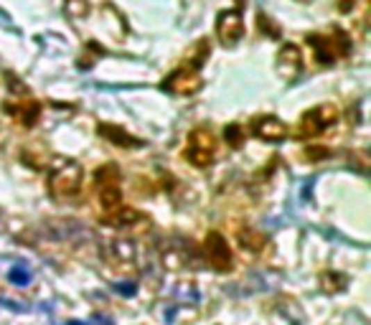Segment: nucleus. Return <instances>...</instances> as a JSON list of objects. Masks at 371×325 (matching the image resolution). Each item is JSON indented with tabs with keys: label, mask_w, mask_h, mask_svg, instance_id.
Returning a JSON list of instances; mask_svg holds the SVG:
<instances>
[{
	"label": "nucleus",
	"mask_w": 371,
	"mask_h": 325,
	"mask_svg": "<svg viewBox=\"0 0 371 325\" xmlns=\"http://www.w3.org/2000/svg\"><path fill=\"white\" fill-rule=\"evenodd\" d=\"M308 46L313 49L315 53V61H318L320 67H328V64H333L336 59H343V56H349L351 53V41L349 36L343 33V31L336 28L333 36H320V33H311V36L305 38Z\"/></svg>",
	"instance_id": "7ed1b4c3"
},
{
	"label": "nucleus",
	"mask_w": 371,
	"mask_h": 325,
	"mask_svg": "<svg viewBox=\"0 0 371 325\" xmlns=\"http://www.w3.org/2000/svg\"><path fill=\"white\" fill-rule=\"evenodd\" d=\"M214 153H216L214 135L208 133V130H204V127H196V130L188 135L183 158L191 162V165H196V168H206V165H211V160H214Z\"/></svg>",
	"instance_id": "39448f33"
},
{
	"label": "nucleus",
	"mask_w": 371,
	"mask_h": 325,
	"mask_svg": "<svg viewBox=\"0 0 371 325\" xmlns=\"http://www.w3.org/2000/svg\"><path fill=\"white\" fill-rule=\"evenodd\" d=\"M3 112L18 122L21 127H33L41 117V104L36 99H21V102H6Z\"/></svg>",
	"instance_id": "9b49d317"
},
{
	"label": "nucleus",
	"mask_w": 371,
	"mask_h": 325,
	"mask_svg": "<svg viewBox=\"0 0 371 325\" xmlns=\"http://www.w3.org/2000/svg\"><path fill=\"white\" fill-rule=\"evenodd\" d=\"M239 244H242V249H247V251H262V247L267 244V239H265V234H260V231L242 229L239 231Z\"/></svg>",
	"instance_id": "ddd939ff"
},
{
	"label": "nucleus",
	"mask_w": 371,
	"mask_h": 325,
	"mask_svg": "<svg viewBox=\"0 0 371 325\" xmlns=\"http://www.w3.org/2000/svg\"><path fill=\"white\" fill-rule=\"evenodd\" d=\"M260 26H262V31H265V33H272V36H280V28H277V26H272V23H267V15H262L260 13Z\"/></svg>",
	"instance_id": "aec40b11"
},
{
	"label": "nucleus",
	"mask_w": 371,
	"mask_h": 325,
	"mask_svg": "<svg viewBox=\"0 0 371 325\" xmlns=\"http://www.w3.org/2000/svg\"><path fill=\"white\" fill-rule=\"evenodd\" d=\"M8 277H10V282L18 285V288H23V285H28L31 282V272L26 269V267H13V269L8 272Z\"/></svg>",
	"instance_id": "a211bd4d"
},
{
	"label": "nucleus",
	"mask_w": 371,
	"mask_h": 325,
	"mask_svg": "<svg viewBox=\"0 0 371 325\" xmlns=\"http://www.w3.org/2000/svg\"><path fill=\"white\" fill-rule=\"evenodd\" d=\"M336 119H338V110L333 104H320V107L303 115L300 125H297V138L300 140H313V138L326 133L328 127H333Z\"/></svg>",
	"instance_id": "20e7f679"
},
{
	"label": "nucleus",
	"mask_w": 371,
	"mask_h": 325,
	"mask_svg": "<svg viewBox=\"0 0 371 325\" xmlns=\"http://www.w3.org/2000/svg\"><path fill=\"white\" fill-rule=\"evenodd\" d=\"M277 74L282 76L285 81L297 79V74L303 72V53L295 44H285L277 51Z\"/></svg>",
	"instance_id": "9d476101"
},
{
	"label": "nucleus",
	"mask_w": 371,
	"mask_h": 325,
	"mask_svg": "<svg viewBox=\"0 0 371 325\" xmlns=\"http://www.w3.org/2000/svg\"><path fill=\"white\" fill-rule=\"evenodd\" d=\"M208 53H211V46H208L206 38H201L199 46H196V53H193L191 59L186 61V67H191V69H196V72H199V69L204 67V61L208 59Z\"/></svg>",
	"instance_id": "dca6fc26"
},
{
	"label": "nucleus",
	"mask_w": 371,
	"mask_h": 325,
	"mask_svg": "<svg viewBox=\"0 0 371 325\" xmlns=\"http://www.w3.org/2000/svg\"><path fill=\"white\" fill-rule=\"evenodd\" d=\"M49 191L53 199H72L82 191V165L76 160H56L49 176Z\"/></svg>",
	"instance_id": "f03ea898"
},
{
	"label": "nucleus",
	"mask_w": 371,
	"mask_h": 325,
	"mask_svg": "<svg viewBox=\"0 0 371 325\" xmlns=\"http://www.w3.org/2000/svg\"><path fill=\"white\" fill-rule=\"evenodd\" d=\"M204 249H206V257H208V262H211L214 269H219V272H229L231 269V251H229L226 239H224L219 231H208L206 242H204Z\"/></svg>",
	"instance_id": "0eeeda50"
},
{
	"label": "nucleus",
	"mask_w": 371,
	"mask_h": 325,
	"mask_svg": "<svg viewBox=\"0 0 371 325\" xmlns=\"http://www.w3.org/2000/svg\"><path fill=\"white\" fill-rule=\"evenodd\" d=\"M245 33V21H242V13L239 10H224L219 13V21H216V36L224 46H234Z\"/></svg>",
	"instance_id": "1a4fd4ad"
},
{
	"label": "nucleus",
	"mask_w": 371,
	"mask_h": 325,
	"mask_svg": "<svg viewBox=\"0 0 371 325\" xmlns=\"http://www.w3.org/2000/svg\"><path fill=\"white\" fill-rule=\"evenodd\" d=\"M97 133L102 135V138H104L107 142L117 145V148H130V150L142 148V140H140V138L130 135L127 130H122L119 125H104V122H102V125L97 127Z\"/></svg>",
	"instance_id": "f8f14e48"
},
{
	"label": "nucleus",
	"mask_w": 371,
	"mask_h": 325,
	"mask_svg": "<svg viewBox=\"0 0 371 325\" xmlns=\"http://www.w3.org/2000/svg\"><path fill=\"white\" fill-rule=\"evenodd\" d=\"M135 222H140V214L135 208H127V206H122L117 214L104 219V224H110V226H127V224H135Z\"/></svg>",
	"instance_id": "4468645a"
},
{
	"label": "nucleus",
	"mask_w": 371,
	"mask_h": 325,
	"mask_svg": "<svg viewBox=\"0 0 371 325\" xmlns=\"http://www.w3.org/2000/svg\"><path fill=\"white\" fill-rule=\"evenodd\" d=\"M160 87H163L168 94H196V92L204 87V81H201L196 69L181 67V69H176L173 74L165 76Z\"/></svg>",
	"instance_id": "423d86ee"
},
{
	"label": "nucleus",
	"mask_w": 371,
	"mask_h": 325,
	"mask_svg": "<svg viewBox=\"0 0 371 325\" xmlns=\"http://www.w3.org/2000/svg\"><path fill=\"white\" fill-rule=\"evenodd\" d=\"M117 290H119V292H125V295H133L135 285H127V288H125V285H117Z\"/></svg>",
	"instance_id": "412c9836"
},
{
	"label": "nucleus",
	"mask_w": 371,
	"mask_h": 325,
	"mask_svg": "<svg viewBox=\"0 0 371 325\" xmlns=\"http://www.w3.org/2000/svg\"><path fill=\"white\" fill-rule=\"evenodd\" d=\"M94 185H97V199L99 206L104 208V219L112 214H117L122 203V188H119V170L115 162H107L94 173Z\"/></svg>",
	"instance_id": "f257e3e1"
},
{
	"label": "nucleus",
	"mask_w": 371,
	"mask_h": 325,
	"mask_svg": "<svg viewBox=\"0 0 371 325\" xmlns=\"http://www.w3.org/2000/svg\"><path fill=\"white\" fill-rule=\"evenodd\" d=\"M300 3H308V0H300Z\"/></svg>",
	"instance_id": "4be33fe9"
},
{
	"label": "nucleus",
	"mask_w": 371,
	"mask_h": 325,
	"mask_svg": "<svg viewBox=\"0 0 371 325\" xmlns=\"http://www.w3.org/2000/svg\"><path fill=\"white\" fill-rule=\"evenodd\" d=\"M249 133H252L254 138L265 140V142H282L290 135V130H288V125H285L280 117H272V115H262V117L252 119V125H249Z\"/></svg>",
	"instance_id": "6e6552de"
},
{
	"label": "nucleus",
	"mask_w": 371,
	"mask_h": 325,
	"mask_svg": "<svg viewBox=\"0 0 371 325\" xmlns=\"http://www.w3.org/2000/svg\"><path fill=\"white\" fill-rule=\"evenodd\" d=\"M64 10H67V15L72 21H82L84 15L90 13V0H67Z\"/></svg>",
	"instance_id": "2eb2a0df"
},
{
	"label": "nucleus",
	"mask_w": 371,
	"mask_h": 325,
	"mask_svg": "<svg viewBox=\"0 0 371 325\" xmlns=\"http://www.w3.org/2000/svg\"><path fill=\"white\" fill-rule=\"evenodd\" d=\"M303 156L308 158L311 162L323 160V158H328V148H305V150H303Z\"/></svg>",
	"instance_id": "6ab92c4d"
},
{
	"label": "nucleus",
	"mask_w": 371,
	"mask_h": 325,
	"mask_svg": "<svg viewBox=\"0 0 371 325\" xmlns=\"http://www.w3.org/2000/svg\"><path fill=\"white\" fill-rule=\"evenodd\" d=\"M224 138H226V142H229L231 148H242V142H245V127L237 125V122H231V125H226V130H224Z\"/></svg>",
	"instance_id": "f3484780"
}]
</instances>
